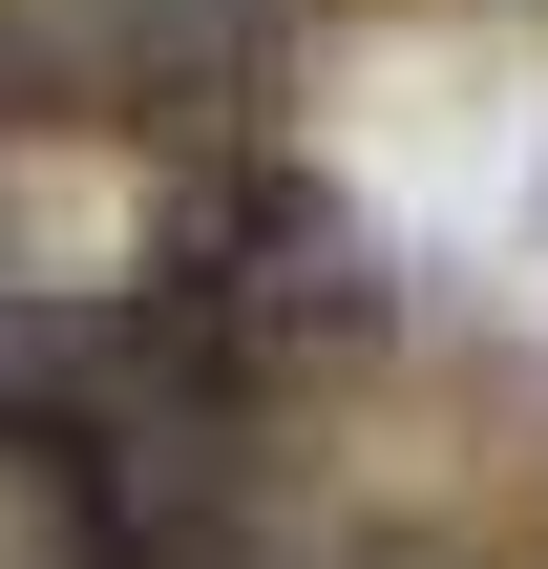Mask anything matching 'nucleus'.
<instances>
[{
    "mask_svg": "<svg viewBox=\"0 0 548 569\" xmlns=\"http://www.w3.org/2000/svg\"><path fill=\"white\" fill-rule=\"evenodd\" d=\"M0 569H127V486H106V443L42 422V401H0Z\"/></svg>",
    "mask_w": 548,
    "mask_h": 569,
    "instance_id": "1",
    "label": "nucleus"
}]
</instances>
